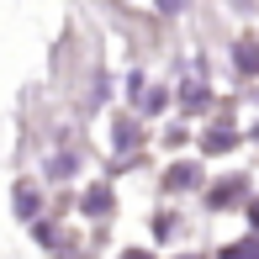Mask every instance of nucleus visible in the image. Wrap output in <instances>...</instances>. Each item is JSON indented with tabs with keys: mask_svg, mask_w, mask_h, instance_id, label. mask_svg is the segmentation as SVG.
<instances>
[{
	"mask_svg": "<svg viewBox=\"0 0 259 259\" xmlns=\"http://www.w3.org/2000/svg\"><path fill=\"white\" fill-rule=\"evenodd\" d=\"M159 6H164V11H175V6H180V0H159Z\"/></svg>",
	"mask_w": 259,
	"mask_h": 259,
	"instance_id": "f03ea898",
	"label": "nucleus"
},
{
	"mask_svg": "<svg viewBox=\"0 0 259 259\" xmlns=\"http://www.w3.org/2000/svg\"><path fill=\"white\" fill-rule=\"evenodd\" d=\"M228 259H254V243H238V249H228Z\"/></svg>",
	"mask_w": 259,
	"mask_h": 259,
	"instance_id": "f257e3e1",
	"label": "nucleus"
},
{
	"mask_svg": "<svg viewBox=\"0 0 259 259\" xmlns=\"http://www.w3.org/2000/svg\"><path fill=\"white\" fill-rule=\"evenodd\" d=\"M127 259H154V254H127Z\"/></svg>",
	"mask_w": 259,
	"mask_h": 259,
	"instance_id": "7ed1b4c3",
	"label": "nucleus"
}]
</instances>
